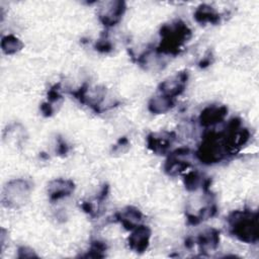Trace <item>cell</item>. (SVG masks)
Wrapping results in <instances>:
<instances>
[{"label":"cell","instance_id":"obj_2","mask_svg":"<svg viewBox=\"0 0 259 259\" xmlns=\"http://www.w3.org/2000/svg\"><path fill=\"white\" fill-rule=\"evenodd\" d=\"M161 41L155 50L160 55L179 54L182 46L190 38L191 30L185 22L180 19L163 24L160 28Z\"/></svg>","mask_w":259,"mask_h":259},{"label":"cell","instance_id":"obj_4","mask_svg":"<svg viewBox=\"0 0 259 259\" xmlns=\"http://www.w3.org/2000/svg\"><path fill=\"white\" fill-rule=\"evenodd\" d=\"M30 189V184L25 179L11 180L4 187L2 201L8 207H17L25 201Z\"/></svg>","mask_w":259,"mask_h":259},{"label":"cell","instance_id":"obj_12","mask_svg":"<svg viewBox=\"0 0 259 259\" xmlns=\"http://www.w3.org/2000/svg\"><path fill=\"white\" fill-rule=\"evenodd\" d=\"M115 218L125 230L133 231L135 228L141 225L143 213L135 206H125L115 214Z\"/></svg>","mask_w":259,"mask_h":259},{"label":"cell","instance_id":"obj_18","mask_svg":"<svg viewBox=\"0 0 259 259\" xmlns=\"http://www.w3.org/2000/svg\"><path fill=\"white\" fill-rule=\"evenodd\" d=\"M106 244L102 241L95 240L91 243L88 253L84 255V257H93V258H102L105 256L104 252L106 251Z\"/></svg>","mask_w":259,"mask_h":259},{"label":"cell","instance_id":"obj_22","mask_svg":"<svg viewBox=\"0 0 259 259\" xmlns=\"http://www.w3.org/2000/svg\"><path fill=\"white\" fill-rule=\"evenodd\" d=\"M40 110L45 116H51L54 113V107L50 102H44L40 105Z\"/></svg>","mask_w":259,"mask_h":259},{"label":"cell","instance_id":"obj_16","mask_svg":"<svg viewBox=\"0 0 259 259\" xmlns=\"http://www.w3.org/2000/svg\"><path fill=\"white\" fill-rule=\"evenodd\" d=\"M174 106V99L163 94L152 97L148 103V109L154 114H162Z\"/></svg>","mask_w":259,"mask_h":259},{"label":"cell","instance_id":"obj_11","mask_svg":"<svg viewBox=\"0 0 259 259\" xmlns=\"http://www.w3.org/2000/svg\"><path fill=\"white\" fill-rule=\"evenodd\" d=\"M75 189V184L69 179H55L49 183L48 194L51 201H57L71 195Z\"/></svg>","mask_w":259,"mask_h":259},{"label":"cell","instance_id":"obj_24","mask_svg":"<svg viewBox=\"0 0 259 259\" xmlns=\"http://www.w3.org/2000/svg\"><path fill=\"white\" fill-rule=\"evenodd\" d=\"M210 56H208V57H205V58H203V60L199 63V67L200 68H204V67H206V66H208V65H210L211 64V61H210Z\"/></svg>","mask_w":259,"mask_h":259},{"label":"cell","instance_id":"obj_19","mask_svg":"<svg viewBox=\"0 0 259 259\" xmlns=\"http://www.w3.org/2000/svg\"><path fill=\"white\" fill-rule=\"evenodd\" d=\"M95 50L100 52V53H109L112 51L113 49V46L112 44L110 42L109 39L103 37V38H100L96 44H95Z\"/></svg>","mask_w":259,"mask_h":259},{"label":"cell","instance_id":"obj_23","mask_svg":"<svg viewBox=\"0 0 259 259\" xmlns=\"http://www.w3.org/2000/svg\"><path fill=\"white\" fill-rule=\"evenodd\" d=\"M58 145H59V147H58V153L61 154V155H66V154L68 153V151H69V147H68V145L66 144V142L63 141V140H59Z\"/></svg>","mask_w":259,"mask_h":259},{"label":"cell","instance_id":"obj_14","mask_svg":"<svg viewBox=\"0 0 259 259\" xmlns=\"http://www.w3.org/2000/svg\"><path fill=\"white\" fill-rule=\"evenodd\" d=\"M193 17L195 21L200 24H205V23L217 24L220 22V19H221L220 13L213 7L207 4L199 5L194 11Z\"/></svg>","mask_w":259,"mask_h":259},{"label":"cell","instance_id":"obj_20","mask_svg":"<svg viewBox=\"0 0 259 259\" xmlns=\"http://www.w3.org/2000/svg\"><path fill=\"white\" fill-rule=\"evenodd\" d=\"M62 98L60 84H55L48 92V102L54 103Z\"/></svg>","mask_w":259,"mask_h":259},{"label":"cell","instance_id":"obj_13","mask_svg":"<svg viewBox=\"0 0 259 259\" xmlns=\"http://www.w3.org/2000/svg\"><path fill=\"white\" fill-rule=\"evenodd\" d=\"M220 243V232L214 228H208L198 234L196 244L201 253L206 254L218 248Z\"/></svg>","mask_w":259,"mask_h":259},{"label":"cell","instance_id":"obj_7","mask_svg":"<svg viewBox=\"0 0 259 259\" xmlns=\"http://www.w3.org/2000/svg\"><path fill=\"white\" fill-rule=\"evenodd\" d=\"M125 9L126 5L123 1L106 2L99 9V20L105 27L114 26L121 20L122 15L125 12Z\"/></svg>","mask_w":259,"mask_h":259},{"label":"cell","instance_id":"obj_17","mask_svg":"<svg viewBox=\"0 0 259 259\" xmlns=\"http://www.w3.org/2000/svg\"><path fill=\"white\" fill-rule=\"evenodd\" d=\"M22 48H23L22 41L18 37L12 34L5 35L1 39V49L3 53L6 55H13L19 52Z\"/></svg>","mask_w":259,"mask_h":259},{"label":"cell","instance_id":"obj_5","mask_svg":"<svg viewBox=\"0 0 259 259\" xmlns=\"http://www.w3.org/2000/svg\"><path fill=\"white\" fill-rule=\"evenodd\" d=\"M191 151L189 148H179L169 154L164 164V170L168 175L175 176L184 172L190 166L188 157Z\"/></svg>","mask_w":259,"mask_h":259},{"label":"cell","instance_id":"obj_8","mask_svg":"<svg viewBox=\"0 0 259 259\" xmlns=\"http://www.w3.org/2000/svg\"><path fill=\"white\" fill-rule=\"evenodd\" d=\"M175 138L176 136L173 132L151 133L147 137V147L157 155H164L169 151Z\"/></svg>","mask_w":259,"mask_h":259},{"label":"cell","instance_id":"obj_1","mask_svg":"<svg viewBox=\"0 0 259 259\" xmlns=\"http://www.w3.org/2000/svg\"><path fill=\"white\" fill-rule=\"evenodd\" d=\"M229 232L239 241L256 244L259 238L258 212L250 209L234 210L227 218Z\"/></svg>","mask_w":259,"mask_h":259},{"label":"cell","instance_id":"obj_21","mask_svg":"<svg viewBox=\"0 0 259 259\" xmlns=\"http://www.w3.org/2000/svg\"><path fill=\"white\" fill-rule=\"evenodd\" d=\"M18 257L19 258H31V257H37V255L34 253L33 250L26 248V247H21L18 249Z\"/></svg>","mask_w":259,"mask_h":259},{"label":"cell","instance_id":"obj_9","mask_svg":"<svg viewBox=\"0 0 259 259\" xmlns=\"http://www.w3.org/2000/svg\"><path fill=\"white\" fill-rule=\"evenodd\" d=\"M151 234V229L148 226L140 225L135 228L127 238L130 249L136 253H144L150 245Z\"/></svg>","mask_w":259,"mask_h":259},{"label":"cell","instance_id":"obj_3","mask_svg":"<svg viewBox=\"0 0 259 259\" xmlns=\"http://www.w3.org/2000/svg\"><path fill=\"white\" fill-rule=\"evenodd\" d=\"M229 155L224 143L223 132L206 133L196 151L197 159L206 165L221 162Z\"/></svg>","mask_w":259,"mask_h":259},{"label":"cell","instance_id":"obj_15","mask_svg":"<svg viewBox=\"0 0 259 259\" xmlns=\"http://www.w3.org/2000/svg\"><path fill=\"white\" fill-rule=\"evenodd\" d=\"M183 183L188 191H195L200 187L203 189V191H208L210 180L203 178L202 174L198 171H190L185 174Z\"/></svg>","mask_w":259,"mask_h":259},{"label":"cell","instance_id":"obj_10","mask_svg":"<svg viewBox=\"0 0 259 259\" xmlns=\"http://www.w3.org/2000/svg\"><path fill=\"white\" fill-rule=\"evenodd\" d=\"M228 113V107L226 105L212 104L204 107L199 114V123L204 127L212 126L222 122Z\"/></svg>","mask_w":259,"mask_h":259},{"label":"cell","instance_id":"obj_6","mask_svg":"<svg viewBox=\"0 0 259 259\" xmlns=\"http://www.w3.org/2000/svg\"><path fill=\"white\" fill-rule=\"evenodd\" d=\"M189 74L187 71H180L171 77H168L159 84V91L161 94L175 99L181 95L187 85Z\"/></svg>","mask_w":259,"mask_h":259}]
</instances>
